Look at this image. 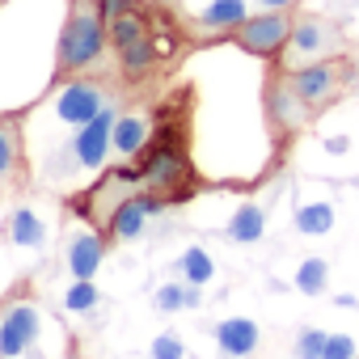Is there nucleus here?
I'll return each instance as SVG.
<instances>
[{
	"mask_svg": "<svg viewBox=\"0 0 359 359\" xmlns=\"http://www.w3.org/2000/svg\"><path fill=\"white\" fill-rule=\"evenodd\" d=\"M148 5H173V0H148Z\"/></svg>",
	"mask_w": 359,
	"mask_h": 359,
	"instance_id": "nucleus-27",
	"label": "nucleus"
},
{
	"mask_svg": "<svg viewBox=\"0 0 359 359\" xmlns=\"http://www.w3.org/2000/svg\"><path fill=\"white\" fill-rule=\"evenodd\" d=\"M64 304H68L72 313H89V309H97V287H93V279H76V283L64 292Z\"/></svg>",
	"mask_w": 359,
	"mask_h": 359,
	"instance_id": "nucleus-22",
	"label": "nucleus"
},
{
	"mask_svg": "<svg viewBox=\"0 0 359 359\" xmlns=\"http://www.w3.org/2000/svg\"><path fill=\"white\" fill-rule=\"evenodd\" d=\"M106 110V93H102V85H93V81H64V89H60V97H55V114L64 118V123H72V127H85L93 114H102Z\"/></svg>",
	"mask_w": 359,
	"mask_h": 359,
	"instance_id": "nucleus-10",
	"label": "nucleus"
},
{
	"mask_svg": "<svg viewBox=\"0 0 359 359\" xmlns=\"http://www.w3.org/2000/svg\"><path fill=\"white\" fill-rule=\"evenodd\" d=\"M325 279H330L325 258H309V262H300V271H296V292L317 296V292H325Z\"/></svg>",
	"mask_w": 359,
	"mask_h": 359,
	"instance_id": "nucleus-21",
	"label": "nucleus"
},
{
	"mask_svg": "<svg viewBox=\"0 0 359 359\" xmlns=\"http://www.w3.org/2000/svg\"><path fill=\"white\" fill-rule=\"evenodd\" d=\"M292 26H296V13L292 9H262V13H250L237 30H233V43L245 51V55H258V60H279L287 39H292Z\"/></svg>",
	"mask_w": 359,
	"mask_h": 359,
	"instance_id": "nucleus-4",
	"label": "nucleus"
},
{
	"mask_svg": "<svg viewBox=\"0 0 359 359\" xmlns=\"http://www.w3.org/2000/svg\"><path fill=\"white\" fill-rule=\"evenodd\" d=\"M102 258H106V237L102 233H76L72 237V245H68V271L76 279H93L97 266H102Z\"/></svg>",
	"mask_w": 359,
	"mask_h": 359,
	"instance_id": "nucleus-14",
	"label": "nucleus"
},
{
	"mask_svg": "<svg viewBox=\"0 0 359 359\" xmlns=\"http://www.w3.org/2000/svg\"><path fill=\"white\" fill-rule=\"evenodd\" d=\"M144 191L148 195H161V199H173V195H187V187L195 182L191 173V161H187V148L182 144H156L148 156H144Z\"/></svg>",
	"mask_w": 359,
	"mask_h": 359,
	"instance_id": "nucleus-5",
	"label": "nucleus"
},
{
	"mask_svg": "<svg viewBox=\"0 0 359 359\" xmlns=\"http://www.w3.org/2000/svg\"><path fill=\"white\" fill-rule=\"evenodd\" d=\"M161 208H165V199H161V195H148V191L123 199V203L110 212V220H106V237H110V241H135V237L144 233V224H148Z\"/></svg>",
	"mask_w": 359,
	"mask_h": 359,
	"instance_id": "nucleus-9",
	"label": "nucleus"
},
{
	"mask_svg": "<svg viewBox=\"0 0 359 359\" xmlns=\"http://www.w3.org/2000/svg\"><path fill=\"white\" fill-rule=\"evenodd\" d=\"M338 55H346V30L338 22H330V18H321V13H296L292 39L283 47V55L275 60V68L296 72V68L338 60Z\"/></svg>",
	"mask_w": 359,
	"mask_h": 359,
	"instance_id": "nucleus-2",
	"label": "nucleus"
},
{
	"mask_svg": "<svg viewBox=\"0 0 359 359\" xmlns=\"http://www.w3.org/2000/svg\"><path fill=\"white\" fill-rule=\"evenodd\" d=\"M296 229L309 233V237L330 233V229H334V208H330V203H304V208L296 212Z\"/></svg>",
	"mask_w": 359,
	"mask_h": 359,
	"instance_id": "nucleus-19",
	"label": "nucleus"
},
{
	"mask_svg": "<svg viewBox=\"0 0 359 359\" xmlns=\"http://www.w3.org/2000/svg\"><path fill=\"white\" fill-rule=\"evenodd\" d=\"M114 123H118V114H114V106H106V110L93 114L85 127H76L72 156H76L81 169H97V165H106V156L114 152Z\"/></svg>",
	"mask_w": 359,
	"mask_h": 359,
	"instance_id": "nucleus-8",
	"label": "nucleus"
},
{
	"mask_svg": "<svg viewBox=\"0 0 359 359\" xmlns=\"http://www.w3.org/2000/svg\"><path fill=\"white\" fill-rule=\"evenodd\" d=\"M39 330H43L39 309L30 300H13L5 313H0V359H22V355H30L34 342H39Z\"/></svg>",
	"mask_w": 359,
	"mask_h": 359,
	"instance_id": "nucleus-7",
	"label": "nucleus"
},
{
	"mask_svg": "<svg viewBox=\"0 0 359 359\" xmlns=\"http://www.w3.org/2000/svg\"><path fill=\"white\" fill-rule=\"evenodd\" d=\"M321 359H355V342L346 334H330L325 338V355Z\"/></svg>",
	"mask_w": 359,
	"mask_h": 359,
	"instance_id": "nucleus-25",
	"label": "nucleus"
},
{
	"mask_svg": "<svg viewBox=\"0 0 359 359\" xmlns=\"http://www.w3.org/2000/svg\"><path fill=\"white\" fill-rule=\"evenodd\" d=\"M266 233V212L258 203H241L233 224H229V241H241V245H254L258 237Z\"/></svg>",
	"mask_w": 359,
	"mask_h": 359,
	"instance_id": "nucleus-16",
	"label": "nucleus"
},
{
	"mask_svg": "<svg viewBox=\"0 0 359 359\" xmlns=\"http://www.w3.org/2000/svg\"><path fill=\"white\" fill-rule=\"evenodd\" d=\"M325 338L330 334H321V330H304L296 338V359H321L325 355Z\"/></svg>",
	"mask_w": 359,
	"mask_h": 359,
	"instance_id": "nucleus-23",
	"label": "nucleus"
},
{
	"mask_svg": "<svg viewBox=\"0 0 359 359\" xmlns=\"http://www.w3.org/2000/svg\"><path fill=\"white\" fill-rule=\"evenodd\" d=\"M258 325L250 321V317H229V321H220L216 325V342H220V351L229 355V359H245V355H254L258 351Z\"/></svg>",
	"mask_w": 359,
	"mask_h": 359,
	"instance_id": "nucleus-13",
	"label": "nucleus"
},
{
	"mask_svg": "<svg viewBox=\"0 0 359 359\" xmlns=\"http://www.w3.org/2000/svg\"><path fill=\"white\" fill-rule=\"evenodd\" d=\"M199 304V292H195V283H165L161 292H156V309L161 313H177V309H195Z\"/></svg>",
	"mask_w": 359,
	"mask_h": 359,
	"instance_id": "nucleus-20",
	"label": "nucleus"
},
{
	"mask_svg": "<svg viewBox=\"0 0 359 359\" xmlns=\"http://www.w3.org/2000/svg\"><path fill=\"white\" fill-rule=\"evenodd\" d=\"M283 72V68H279ZM283 81L296 89V97H304L313 110H325L330 102H338L351 85H355V64L346 55L338 60H321V64H309V68H296V72H283Z\"/></svg>",
	"mask_w": 359,
	"mask_h": 359,
	"instance_id": "nucleus-3",
	"label": "nucleus"
},
{
	"mask_svg": "<svg viewBox=\"0 0 359 359\" xmlns=\"http://www.w3.org/2000/svg\"><path fill=\"white\" fill-rule=\"evenodd\" d=\"M148 140H152V118L148 114H118V123H114V152L123 161L140 156L148 148Z\"/></svg>",
	"mask_w": 359,
	"mask_h": 359,
	"instance_id": "nucleus-15",
	"label": "nucleus"
},
{
	"mask_svg": "<svg viewBox=\"0 0 359 359\" xmlns=\"http://www.w3.org/2000/svg\"><path fill=\"white\" fill-rule=\"evenodd\" d=\"M313 106L304 102V97H296V89L283 81V72L275 68V76L266 81V118H271V131L279 135V140H292L296 131H304L309 123H313Z\"/></svg>",
	"mask_w": 359,
	"mask_h": 359,
	"instance_id": "nucleus-6",
	"label": "nucleus"
},
{
	"mask_svg": "<svg viewBox=\"0 0 359 359\" xmlns=\"http://www.w3.org/2000/svg\"><path fill=\"white\" fill-rule=\"evenodd\" d=\"M262 9H292V0H258Z\"/></svg>",
	"mask_w": 359,
	"mask_h": 359,
	"instance_id": "nucleus-26",
	"label": "nucleus"
},
{
	"mask_svg": "<svg viewBox=\"0 0 359 359\" xmlns=\"http://www.w3.org/2000/svg\"><path fill=\"white\" fill-rule=\"evenodd\" d=\"M182 338H173V334H156L152 338V359H182Z\"/></svg>",
	"mask_w": 359,
	"mask_h": 359,
	"instance_id": "nucleus-24",
	"label": "nucleus"
},
{
	"mask_svg": "<svg viewBox=\"0 0 359 359\" xmlns=\"http://www.w3.org/2000/svg\"><path fill=\"white\" fill-rule=\"evenodd\" d=\"M250 18L245 0H212V5L195 18V39L216 43V39H233V30Z\"/></svg>",
	"mask_w": 359,
	"mask_h": 359,
	"instance_id": "nucleus-12",
	"label": "nucleus"
},
{
	"mask_svg": "<svg viewBox=\"0 0 359 359\" xmlns=\"http://www.w3.org/2000/svg\"><path fill=\"white\" fill-rule=\"evenodd\" d=\"M9 237H13V245L39 250V245L47 241V229H43V220H39L30 208H18V212L9 216Z\"/></svg>",
	"mask_w": 359,
	"mask_h": 359,
	"instance_id": "nucleus-17",
	"label": "nucleus"
},
{
	"mask_svg": "<svg viewBox=\"0 0 359 359\" xmlns=\"http://www.w3.org/2000/svg\"><path fill=\"white\" fill-rule=\"evenodd\" d=\"M177 271H182V279L187 283H195V287H203L212 275H216V262H212V254L208 250H199V245H191L182 258H177Z\"/></svg>",
	"mask_w": 359,
	"mask_h": 359,
	"instance_id": "nucleus-18",
	"label": "nucleus"
},
{
	"mask_svg": "<svg viewBox=\"0 0 359 359\" xmlns=\"http://www.w3.org/2000/svg\"><path fill=\"white\" fill-rule=\"evenodd\" d=\"M106 47H110V30H106L102 0H72L60 47H55V81H72L97 68L106 60Z\"/></svg>",
	"mask_w": 359,
	"mask_h": 359,
	"instance_id": "nucleus-1",
	"label": "nucleus"
},
{
	"mask_svg": "<svg viewBox=\"0 0 359 359\" xmlns=\"http://www.w3.org/2000/svg\"><path fill=\"white\" fill-rule=\"evenodd\" d=\"M26 177V135L22 118H0V195Z\"/></svg>",
	"mask_w": 359,
	"mask_h": 359,
	"instance_id": "nucleus-11",
	"label": "nucleus"
}]
</instances>
